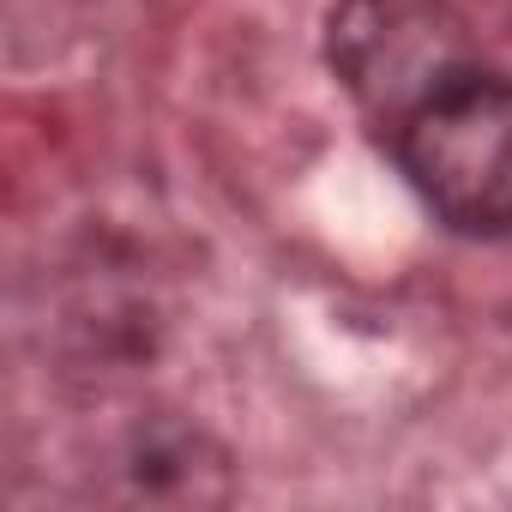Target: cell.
Masks as SVG:
<instances>
[{
    "mask_svg": "<svg viewBox=\"0 0 512 512\" xmlns=\"http://www.w3.org/2000/svg\"><path fill=\"white\" fill-rule=\"evenodd\" d=\"M392 151L440 223L464 235L512 229V79L458 73L392 133Z\"/></svg>",
    "mask_w": 512,
    "mask_h": 512,
    "instance_id": "6da1fadb",
    "label": "cell"
},
{
    "mask_svg": "<svg viewBox=\"0 0 512 512\" xmlns=\"http://www.w3.org/2000/svg\"><path fill=\"white\" fill-rule=\"evenodd\" d=\"M326 61L386 139L476 67L464 19L446 0H338L326 19Z\"/></svg>",
    "mask_w": 512,
    "mask_h": 512,
    "instance_id": "7a4b0ae2",
    "label": "cell"
}]
</instances>
